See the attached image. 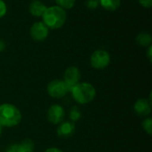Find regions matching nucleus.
<instances>
[{
  "label": "nucleus",
  "instance_id": "obj_1",
  "mask_svg": "<svg viewBox=\"0 0 152 152\" xmlns=\"http://www.w3.org/2000/svg\"><path fill=\"white\" fill-rule=\"evenodd\" d=\"M44 24L51 29H58L61 28L67 20L66 11L57 5L47 7L42 15Z\"/></svg>",
  "mask_w": 152,
  "mask_h": 152
},
{
  "label": "nucleus",
  "instance_id": "obj_2",
  "mask_svg": "<svg viewBox=\"0 0 152 152\" xmlns=\"http://www.w3.org/2000/svg\"><path fill=\"white\" fill-rule=\"evenodd\" d=\"M21 113L20 110L10 103L0 105V126L4 127H13L20 124Z\"/></svg>",
  "mask_w": 152,
  "mask_h": 152
},
{
  "label": "nucleus",
  "instance_id": "obj_3",
  "mask_svg": "<svg viewBox=\"0 0 152 152\" xmlns=\"http://www.w3.org/2000/svg\"><path fill=\"white\" fill-rule=\"evenodd\" d=\"M73 99L79 104H87L91 102L96 95V90L93 85L86 82H79L74 86L70 91Z\"/></svg>",
  "mask_w": 152,
  "mask_h": 152
},
{
  "label": "nucleus",
  "instance_id": "obj_4",
  "mask_svg": "<svg viewBox=\"0 0 152 152\" xmlns=\"http://www.w3.org/2000/svg\"><path fill=\"white\" fill-rule=\"evenodd\" d=\"M110 62V53L102 49L94 51L90 58V64L95 69H103L109 66Z\"/></svg>",
  "mask_w": 152,
  "mask_h": 152
},
{
  "label": "nucleus",
  "instance_id": "obj_5",
  "mask_svg": "<svg viewBox=\"0 0 152 152\" xmlns=\"http://www.w3.org/2000/svg\"><path fill=\"white\" fill-rule=\"evenodd\" d=\"M48 94L55 99H60L64 97L69 93V88L63 80L55 79L51 81L47 86Z\"/></svg>",
  "mask_w": 152,
  "mask_h": 152
},
{
  "label": "nucleus",
  "instance_id": "obj_6",
  "mask_svg": "<svg viewBox=\"0 0 152 152\" xmlns=\"http://www.w3.org/2000/svg\"><path fill=\"white\" fill-rule=\"evenodd\" d=\"M49 34V28L44 24L43 21L34 23L30 28V37L37 42L45 41Z\"/></svg>",
  "mask_w": 152,
  "mask_h": 152
},
{
  "label": "nucleus",
  "instance_id": "obj_7",
  "mask_svg": "<svg viewBox=\"0 0 152 152\" xmlns=\"http://www.w3.org/2000/svg\"><path fill=\"white\" fill-rule=\"evenodd\" d=\"M80 76H81L80 71H79L78 68H77V67L71 66L65 70L63 81L66 84L67 87L69 88V92L74 86H76L77 83H79Z\"/></svg>",
  "mask_w": 152,
  "mask_h": 152
},
{
  "label": "nucleus",
  "instance_id": "obj_8",
  "mask_svg": "<svg viewBox=\"0 0 152 152\" xmlns=\"http://www.w3.org/2000/svg\"><path fill=\"white\" fill-rule=\"evenodd\" d=\"M65 117L64 108L59 104L52 105L47 111V119L50 123L53 125H58L62 122Z\"/></svg>",
  "mask_w": 152,
  "mask_h": 152
},
{
  "label": "nucleus",
  "instance_id": "obj_9",
  "mask_svg": "<svg viewBox=\"0 0 152 152\" xmlns=\"http://www.w3.org/2000/svg\"><path fill=\"white\" fill-rule=\"evenodd\" d=\"M134 110L136 115L140 117H147L151 112V102L147 99H139L135 102Z\"/></svg>",
  "mask_w": 152,
  "mask_h": 152
},
{
  "label": "nucleus",
  "instance_id": "obj_10",
  "mask_svg": "<svg viewBox=\"0 0 152 152\" xmlns=\"http://www.w3.org/2000/svg\"><path fill=\"white\" fill-rule=\"evenodd\" d=\"M76 131L75 124L71 121L61 122L57 127V135L61 138L67 139L71 137Z\"/></svg>",
  "mask_w": 152,
  "mask_h": 152
},
{
  "label": "nucleus",
  "instance_id": "obj_11",
  "mask_svg": "<svg viewBox=\"0 0 152 152\" xmlns=\"http://www.w3.org/2000/svg\"><path fill=\"white\" fill-rule=\"evenodd\" d=\"M46 6L44 3L39 0H33L28 6V11L30 14L36 17H42L43 13L46 10Z\"/></svg>",
  "mask_w": 152,
  "mask_h": 152
},
{
  "label": "nucleus",
  "instance_id": "obj_12",
  "mask_svg": "<svg viewBox=\"0 0 152 152\" xmlns=\"http://www.w3.org/2000/svg\"><path fill=\"white\" fill-rule=\"evenodd\" d=\"M99 1H100V5L108 11L117 10L121 4L120 0H99Z\"/></svg>",
  "mask_w": 152,
  "mask_h": 152
},
{
  "label": "nucleus",
  "instance_id": "obj_13",
  "mask_svg": "<svg viewBox=\"0 0 152 152\" xmlns=\"http://www.w3.org/2000/svg\"><path fill=\"white\" fill-rule=\"evenodd\" d=\"M151 36L149 33H146V32L140 33V34L136 37V43H137L138 45H140L141 46H143V47L151 45Z\"/></svg>",
  "mask_w": 152,
  "mask_h": 152
},
{
  "label": "nucleus",
  "instance_id": "obj_14",
  "mask_svg": "<svg viewBox=\"0 0 152 152\" xmlns=\"http://www.w3.org/2000/svg\"><path fill=\"white\" fill-rule=\"evenodd\" d=\"M81 112H80V110L78 107L77 106H73L70 110H69V119L71 120V122H77L78 121L80 118H81Z\"/></svg>",
  "mask_w": 152,
  "mask_h": 152
},
{
  "label": "nucleus",
  "instance_id": "obj_15",
  "mask_svg": "<svg viewBox=\"0 0 152 152\" xmlns=\"http://www.w3.org/2000/svg\"><path fill=\"white\" fill-rule=\"evenodd\" d=\"M57 6L64 9V10H69L71 9L76 3V0H55Z\"/></svg>",
  "mask_w": 152,
  "mask_h": 152
},
{
  "label": "nucleus",
  "instance_id": "obj_16",
  "mask_svg": "<svg viewBox=\"0 0 152 152\" xmlns=\"http://www.w3.org/2000/svg\"><path fill=\"white\" fill-rule=\"evenodd\" d=\"M20 145L21 146V148L23 149V151L25 152H33L34 149H35V145L33 141L29 140V139H25L23 140Z\"/></svg>",
  "mask_w": 152,
  "mask_h": 152
},
{
  "label": "nucleus",
  "instance_id": "obj_17",
  "mask_svg": "<svg viewBox=\"0 0 152 152\" xmlns=\"http://www.w3.org/2000/svg\"><path fill=\"white\" fill-rule=\"evenodd\" d=\"M142 128L143 130L145 131V133H147L148 134L151 135L152 134V119L151 118H145L143 121H142Z\"/></svg>",
  "mask_w": 152,
  "mask_h": 152
},
{
  "label": "nucleus",
  "instance_id": "obj_18",
  "mask_svg": "<svg viewBox=\"0 0 152 152\" xmlns=\"http://www.w3.org/2000/svg\"><path fill=\"white\" fill-rule=\"evenodd\" d=\"M86 5L87 8L94 10V9L98 8V6L100 5V1L99 0H86Z\"/></svg>",
  "mask_w": 152,
  "mask_h": 152
},
{
  "label": "nucleus",
  "instance_id": "obj_19",
  "mask_svg": "<svg viewBox=\"0 0 152 152\" xmlns=\"http://www.w3.org/2000/svg\"><path fill=\"white\" fill-rule=\"evenodd\" d=\"M5 152H25L20 144H12L9 146Z\"/></svg>",
  "mask_w": 152,
  "mask_h": 152
},
{
  "label": "nucleus",
  "instance_id": "obj_20",
  "mask_svg": "<svg viewBox=\"0 0 152 152\" xmlns=\"http://www.w3.org/2000/svg\"><path fill=\"white\" fill-rule=\"evenodd\" d=\"M7 12V7L3 0H0V18L4 17Z\"/></svg>",
  "mask_w": 152,
  "mask_h": 152
},
{
  "label": "nucleus",
  "instance_id": "obj_21",
  "mask_svg": "<svg viewBox=\"0 0 152 152\" xmlns=\"http://www.w3.org/2000/svg\"><path fill=\"white\" fill-rule=\"evenodd\" d=\"M140 4L144 8H151L152 6V0H138Z\"/></svg>",
  "mask_w": 152,
  "mask_h": 152
},
{
  "label": "nucleus",
  "instance_id": "obj_22",
  "mask_svg": "<svg viewBox=\"0 0 152 152\" xmlns=\"http://www.w3.org/2000/svg\"><path fill=\"white\" fill-rule=\"evenodd\" d=\"M152 46L151 45H150L149 46V48H148V52H147V56H148V58H149V60H150V61L151 62V60H152Z\"/></svg>",
  "mask_w": 152,
  "mask_h": 152
},
{
  "label": "nucleus",
  "instance_id": "obj_23",
  "mask_svg": "<svg viewBox=\"0 0 152 152\" xmlns=\"http://www.w3.org/2000/svg\"><path fill=\"white\" fill-rule=\"evenodd\" d=\"M45 152H63L61 150L58 149V148H49L47 149Z\"/></svg>",
  "mask_w": 152,
  "mask_h": 152
},
{
  "label": "nucleus",
  "instance_id": "obj_24",
  "mask_svg": "<svg viewBox=\"0 0 152 152\" xmlns=\"http://www.w3.org/2000/svg\"><path fill=\"white\" fill-rule=\"evenodd\" d=\"M4 48H5V44H4V42L3 40L0 39V52L4 51Z\"/></svg>",
  "mask_w": 152,
  "mask_h": 152
},
{
  "label": "nucleus",
  "instance_id": "obj_25",
  "mask_svg": "<svg viewBox=\"0 0 152 152\" xmlns=\"http://www.w3.org/2000/svg\"><path fill=\"white\" fill-rule=\"evenodd\" d=\"M1 134H2V126H0V136H1Z\"/></svg>",
  "mask_w": 152,
  "mask_h": 152
}]
</instances>
